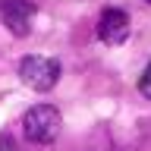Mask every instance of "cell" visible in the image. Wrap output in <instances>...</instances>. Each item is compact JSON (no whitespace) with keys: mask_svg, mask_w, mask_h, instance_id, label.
Instances as JSON below:
<instances>
[{"mask_svg":"<svg viewBox=\"0 0 151 151\" xmlns=\"http://www.w3.org/2000/svg\"><path fill=\"white\" fill-rule=\"evenodd\" d=\"M60 126H63V116L57 107L50 104H38L32 110L25 113V120H22V129H25V139L28 142H38V145H47V142H54L60 135Z\"/></svg>","mask_w":151,"mask_h":151,"instance_id":"1","label":"cell"},{"mask_svg":"<svg viewBox=\"0 0 151 151\" xmlns=\"http://www.w3.org/2000/svg\"><path fill=\"white\" fill-rule=\"evenodd\" d=\"M19 79L28 85V88H35V91H50L57 82H60V63L50 60V57H22V63H19Z\"/></svg>","mask_w":151,"mask_h":151,"instance_id":"2","label":"cell"},{"mask_svg":"<svg viewBox=\"0 0 151 151\" xmlns=\"http://www.w3.org/2000/svg\"><path fill=\"white\" fill-rule=\"evenodd\" d=\"M0 19L16 38H25L32 32V22H35V3L32 0H3Z\"/></svg>","mask_w":151,"mask_h":151,"instance_id":"3","label":"cell"},{"mask_svg":"<svg viewBox=\"0 0 151 151\" xmlns=\"http://www.w3.org/2000/svg\"><path fill=\"white\" fill-rule=\"evenodd\" d=\"M98 38L104 44H123L129 38V16L123 9H104L101 19H98Z\"/></svg>","mask_w":151,"mask_h":151,"instance_id":"4","label":"cell"},{"mask_svg":"<svg viewBox=\"0 0 151 151\" xmlns=\"http://www.w3.org/2000/svg\"><path fill=\"white\" fill-rule=\"evenodd\" d=\"M139 91L151 101V63L145 66V73H142V79H139Z\"/></svg>","mask_w":151,"mask_h":151,"instance_id":"5","label":"cell"},{"mask_svg":"<svg viewBox=\"0 0 151 151\" xmlns=\"http://www.w3.org/2000/svg\"><path fill=\"white\" fill-rule=\"evenodd\" d=\"M0 151H16V145H13L9 135H0Z\"/></svg>","mask_w":151,"mask_h":151,"instance_id":"6","label":"cell"},{"mask_svg":"<svg viewBox=\"0 0 151 151\" xmlns=\"http://www.w3.org/2000/svg\"><path fill=\"white\" fill-rule=\"evenodd\" d=\"M145 3H151V0H145Z\"/></svg>","mask_w":151,"mask_h":151,"instance_id":"7","label":"cell"}]
</instances>
